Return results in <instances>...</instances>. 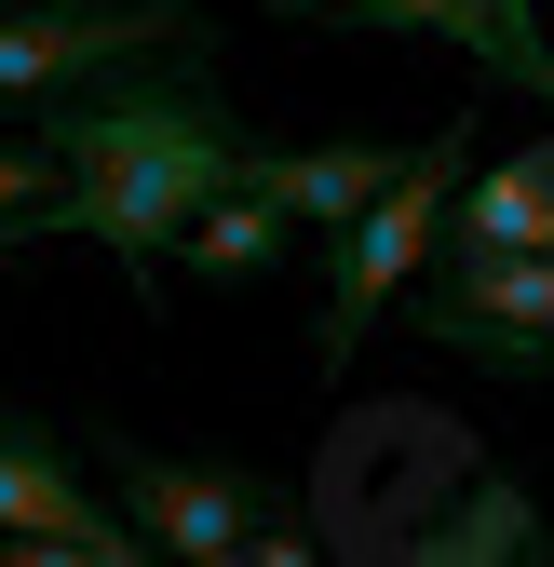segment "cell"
I'll list each match as a JSON object with an SVG mask.
<instances>
[{"instance_id":"obj_13","label":"cell","mask_w":554,"mask_h":567,"mask_svg":"<svg viewBox=\"0 0 554 567\" xmlns=\"http://www.w3.org/2000/svg\"><path fill=\"white\" fill-rule=\"evenodd\" d=\"M28 244H41V217H0V270H14V257H28Z\"/></svg>"},{"instance_id":"obj_4","label":"cell","mask_w":554,"mask_h":567,"mask_svg":"<svg viewBox=\"0 0 554 567\" xmlns=\"http://www.w3.org/2000/svg\"><path fill=\"white\" fill-rule=\"evenodd\" d=\"M406 324L447 365L488 379H554V244H501V257H447L433 284H406Z\"/></svg>"},{"instance_id":"obj_3","label":"cell","mask_w":554,"mask_h":567,"mask_svg":"<svg viewBox=\"0 0 554 567\" xmlns=\"http://www.w3.org/2000/svg\"><path fill=\"white\" fill-rule=\"evenodd\" d=\"M203 28L189 0H109V14H68V0H28V14H0V95L14 109H68L122 82V68H203Z\"/></svg>"},{"instance_id":"obj_8","label":"cell","mask_w":554,"mask_h":567,"mask_svg":"<svg viewBox=\"0 0 554 567\" xmlns=\"http://www.w3.org/2000/svg\"><path fill=\"white\" fill-rule=\"evenodd\" d=\"M392 176H406V150H379V135H325V150H244V189H270L285 217H325V230H352Z\"/></svg>"},{"instance_id":"obj_15","label":"cell","mask_w":554,"mask_h":567,"mask_svg":"<svg viewBox=\"0 0 554 567\" xmlns=\"http://www.w3.org/2000/svg\"><path fill=\"white\" fill-rule=\"evenodd\" d=\"M541 109H554V95H541Z\"/></svg>"},{"instance_id":"obj_7","label":"cell","mask_w":554,"mask_h":567,"mask_svg":"<svg viewBox=\"0 0 554 567\" xmlns=\"http://www.w3.org/2000/svg\"><path fill=\"white\" fill-rule=\"evenodd\" d=\"M285 14H352V28H406V41H460L488 82L554 95V41H541V0H285Z\"/></svg>"},{"instance_id":"obj_5","label":"cell","mask_w":554,"mask_h":567,"mask_svg":"<svg viewBox=\"0 0 554 567\" xmlns=\"http://www.w3.org/2000/svg\"><path fill=\"white\" fill-rule=\"evenodd\" d=\"M95 473H109V501L150 527L163 567H230V554H257V527H270V501H257L244 460H176V446L95 433Z\"/></svg>"},{"instance_id":"obj_12","label":"cell","mask_w":554,"mask_h":567,"mask_svg":"<svg viewBox=\"0 0 554 567\" xmlns=\"http://www.w3.org/2000/svg\"><path fill=\"white\" fill-rule=\"evenodd\" d=\"M54 203H68V150H54V135L0 150V217H54Z\"/></svg>"},{"instance_id":"obj_6","label":"cell","mask_w":554,"mask_h":567,"mask_svg":"<svg viewBox=\"0 0 554 567\" xmlns=\"http://www.w3.org/2000/svg\"><path fill=\"white\" fill-rule=\"evenodd\" d=\"M0 554H14V567H135L150 527L109 514L82 486V460L54 446V419L14 405V419H0Z\"/></svg>"},{"instance_id":"obj_14","label":"cell","mask_w":554,"mask_h":567,"mask_svg":"<svg viewBox=\"0 0 554 567\" xmlns=\"http://www.w3.org/2000/svg\"><path fill=\"white\" fill-rule=\"evenodd\" d=\"M0 14H28V0H0Z\"/></svg>"},{"instance_id":"obj_11","label":"cell","mask_w":554,"mask_h":567,"mask_svg":"<svg viewBox=\"0 0 554 567\" xmlns=\"http://www.w3.org/2000/svg\"><path fill=\"white\" fill-rule=\"evenodd\" d=\"M285 230H298L285 203L230 176V189H217V203H203V217H189V270H203V284H257L270 257H285Z\"/></svg>"},{"instance_id":"obj_1","label":"cell","mask_w":554,"mask_h":567,"mask_svg":"<svg viewBox=\"0 0 554 567\" xmlns=\"http://www.w3.org/2000/svg\"><path fill=\"white\" fill-rule=\"evenodd\" d=\"M41 135L68 150V203H54L41 230L109 244L135 284H150V257H163V244H189V217H203V203L244 176V150H257V135H244L217 95H203L189 68H122V82L68 95Z\"/></svg>"},{"instance_id":"obj_9","label":"cell","mask_w":554,"mask_h":567,"mask_svg":"<svg viewBox=\"0 0 554 567\" xmlns=\"http://www.w3.org/2000/svg\"><path fill=\"white\" fill-rule=\"evenodd\" d=\"M501 244H554V135L501 150L488 176L460 189V217H447V257H501Z\"/></svg>"},{"instance_id":"obj_2","label":"cell","mask_w":554,"mask_h":567,"mask_svg":"<svg viewBox=\"0 0 554 567\" xmlns=\"http://www.w3.org/2000/svg\"><path fill=\"white\" fill-rule=\"evenodd\" d=\"M460 150H473V122H447L433 150H406V176L366 203L352 230H338V257H325V311H311V351H325V379L366 351V324L420 284V257L447 244V217H460Z\"/></svg>"},{"instance_id":"obj_10","label":"cell","mask_w":554,"mask_h":567,"mask_svg":"<svg viewBox=\"0 0 554 567\" xmlns=\"http://www.w3.org/2000/svg\"><path fill=\"white\" fill-rule=\"evenodd\" d=\"M527 554H554V527H541V501H527L514 473H473L460 514L420 527V567H527Z\"/></svg>"}]
</instances>
